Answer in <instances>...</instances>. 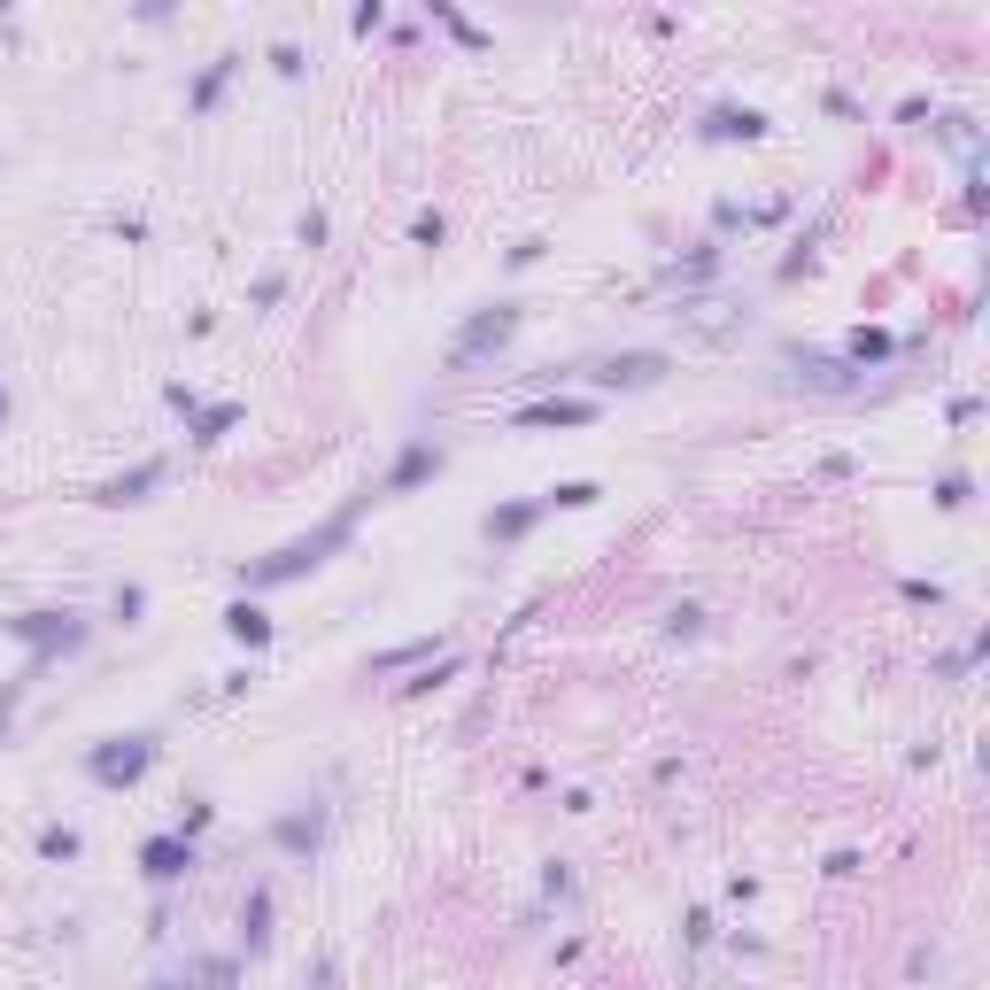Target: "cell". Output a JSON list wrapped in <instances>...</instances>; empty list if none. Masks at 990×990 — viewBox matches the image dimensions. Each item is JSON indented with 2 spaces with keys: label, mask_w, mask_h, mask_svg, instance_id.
I'll list each match as a JSON object with an SVG mask.
<instances>
[{
  "label": "cell",
  "mask_w": 990,
  "mask_h": 990,
  "mask_svg": "<svg viewBox=\"0 0 990 990\" xmlns=\"http://www.w3.org/2000/svg\"><path fill=\"white\" fill-rule=\"evenodd\" d=\"M341 534H349V511H341V519H333V526H318L310 542H287V550H279V557H263V565H248V581H256V588H263V581H287V573H302V565H318V557L333 550Z\"/></svg>",
  "instance_id": "1"
},
{
  "label": "cell",
  "mask_w": 990,
  "mask_h": 990,
  "mask_svg": "<svg viewBox=\"0 0 990 990\" xmlns=\"http://www.w3.org/2000/svg\"><path fill=\"white\" fill-rule=\"evenodd\" d=\"M147 758H155V743H147V735H132V751H101V758H93V774H101V782H132Z\"/></svg>",
  "instance_id": "2"
},
{
  "label": "cell",
  "mask_w": 990,
  "mask_h": 990,
  "mask_svg": "<svg viewBox=\"0 0 990 990\" xmlns=\"http://www.w3.org/2000/svg\"><path fill=\"white\" fill-rule=\"evenodd\" d=\"M666 372V356H619V364H604V387H650V379Z\"/></svg>",
  "instance_id": "3"
},
{
  "label": "cell",
  "mask_w": 990,
  "mask_h": 990,
  "mask_svg": "<svg viewBox=\"0 0 990 990\" xmlns=\"http://www.w3.org/2000/svg\"><path fill=\"white\" fill-rule=\"evenodd\" d=\"M426 472H441V449H434V441H418V449H403V465L387 472V495H403L410 480H426Z\"/></svg>",
  "instance_id": "4"
},
{
  "label": "cell",
  "mask_w": 990,
  "mask_h": 990,
  "mask_svg": "<svg viewBox=\"0 0 990 990\" xmlns=\"http://www.w3.org/2000/svg\"><path fill=\"white\" fill-rule=\"evenodd\" d=\"M194 867V844H178V836H155V844H147V874H155V882H171V874H186Z\"/></svg>",
  "instance_id": "5"
},
{
  "label": "cell",
  "mask_w": 990,
  "mask_h": 990,
  "mask_svg": "<svg viewBox=\"0 0 990 990\" xmlns=\"http://www.w3.org/2000/svg\"><path fill=\"white\" fill-rule=\"evenodd\" d=\"M225 627H233L240 642H263V635H271V619H263L256 604H233V612H225Z\"/></svg>",
  "instance_id": "6"
},
{
  "label": "cell",
  "mask_w": 990,
  "mask_h": 990,
  "mask_svg": "<svg viewBox=\"0 0 990 990\" xmlns=\"http://www.w3.org/2000/svg\"><path fill=\"white\" fill-rule=\"evenodd\" d=\"M147 480H163V465H140L132 480H109V488H101V503H132V495H140Z\"/></svg>",
  "instance_id": "7"
},
{
  "label": "cell",
  "mask_w": 990,
  "mask_h": 990,
  "mask_svg": "<svg viewBox=\"0 0 990 990\" xmlns=\"http://www.w3.org/2000/svg\"><path fill=\"white\" fill-rule=\"evenodd\" d=\"M0 410H8V395H0Z\"/></svg>",
  "instance_id": "8"
}]
</instances>
